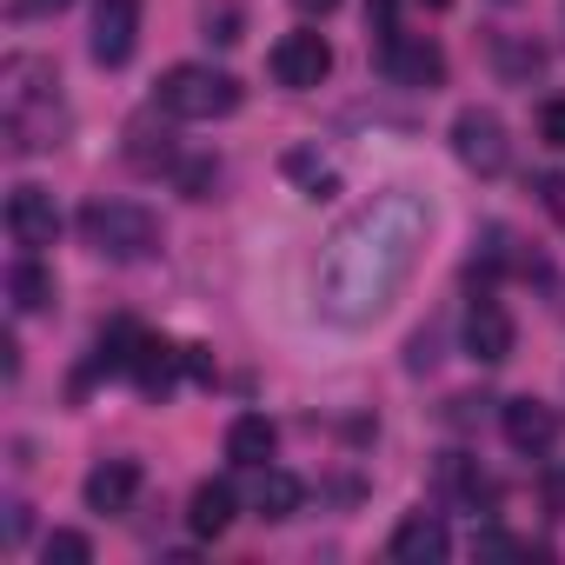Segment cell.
Instances as JSON below:
<instances>
[{
    "mask_svg": "<svg viewBox=\"0 0 565 565\" xmlns=\"http://www.w3.org/2000/svg\"><path fill=\"white\" fill-rule=\"evenodd\" d=\"M81 239L100 259H147L160 246V220L140 200H87L81 206Z\"/></svg>",
    "mask_w": 565,
    "mask_h": 565,
    "instance_id": "1",
    "label": "cell"
},
{
    "mask_svg": "<svg viewBox=\"0 0 565 565\" xmlns=\"http://www.w3.org/2000/svg\"><path fill=\"white\" fill-rule=\"evenodd\" d=\"M266 67H273V81H279V87L313 94V87L333 74V47H327V34H279V41H273V54H266Z\"/></svg>",
    "mask_w": 565,
    "mask_h": 565,
    "instance_id": "4",
    "label": "cell"
},
{
    "mask_svg": "<svg viewBox=\"0 0 565 565\" xmlns=\"http://www.w3.org/2000/svg\"><path fill=\"white\" fill-rule=\"evenodd\" d=\"M41 558H47V565H87V558H94V545H87L81 532H47Z\"/></svg>",
    "mask_w": 565,
    "mask_h": 565,
    "instance_id": "18",
    "label": "cell"
},
{
    "mask_svg": "<svg viewBox=\"0 0 565 565\" xmlns=\"http://www.w3.org/2000/svg\"><path fill=\"white\" fill-rule=\"evenodd\" d=\"M233 486L226 479H206V486H193V505H186V525L200 532V539H220L226 525H233Z\"/></svg>",
    "mask_w": 565,
    "mask_h": 565,
    "instance_id": "14",
    "label": "cell"
},
{
    "mask_svg": "<svg viewBox=\"0 0 565 565\" xmlns=\"http://www.w3.org/2000/svg\"><path fill=\"white\" fill-rule=\"evenodd\" d=\"M294 8H300V14H333L340 0H294Z\"/></svg>",
    "mask_w": 565,
    "mask_h": 565,
    "instance_id": "27",
    "label": "cell"
},
{
    "mask_svg": "<svg viewBox=\"0 0 565 565\" xmlns=\"http://www.w3.org/2000/svg\"><path fill=\"white\" fill-rule=\"evenodd\" d=\"M94 61L100 67H127L140 47V0H100L94 8Z\"/></svg>",
    "mask_w": 565,
    "mask_h": 565,
    "instance_id": "6",
    "label": "cell"
},
{
    "mask_svg": "<svg viewBox=\"0 0 565 565\" xmlns=\"http://www.w3.org/2000/svg\"><path fill=\"white\" fill-rule=\"evenodd\" d=\"M140 492V466L134 459H107L87 472V512H127Z\"/></svg>",
    "mask_w": 565,
    "mask_h": 565,
    "instance_id": "12",
    "label": "cell"
},
{
    "mask_svg": "<svg viewBox=\"0 0 565 565\" xmlns=\"http://www.w3.org/2000/svg\"><path fill=\"white\" fill-rule=\"evenodd\" d=\"M8 233H14V239H21L28 253L54 246V233H61L54 193H47V186H14V193H8Z\"/></svg>",
    "mask_w": 565,
    "mask_h": 565,
    "instance_id": "8",
    "label": "cell"
},
{
    "mask_svg": "<svg viewBox=\"0 0 565 565\" xmlns=\"http://www.w3.org/2000/svg\"><path fill=\"white\" fill-rule=\"evenodd\" d=\"M426 8H452V0H426Z\"/></svg>",
    "mask_w": 565,
    "mask_h": 565,
    "instance_id": "28",
    "label": "cell"
},
{
    "mask_svg": "<svg viewBox=\"0 0 565 565\" xmlns=\"http://www.w3.org/2000/svg\"><path fill=\"white\" fill-rule=\"evenodd\" d=\"M273 446H279V433H273L266 413H239V419L226 426V459L246 466V472H259V466L273 459Z\"/></svg>",
    "mask_w": 565,
    "mask_h": 565,
    "instance_id": "13",
    "label": "cell"
},
{
    "mask_svg": "<svg viewBox=\"0 0 565 565\" xmlns=\"http://www.w3.org/2000/svg\"><path fill=\"white\" fill-rule=\"evenodd\" d=\"M67 0H21V14H61Z\"/></svg>",
    "mask_w": 565,
    "mask_h": 565,
    "instance_id": "26",
    "label": "cell"
},
{
    "mask_svg": "<svg viewBox=\"0 0 565 565\" xmlns=\"http://www.w3.org/2000/svg\"><path fill=\"white\" fill-rule=\"evenodd\" d=\"M393 14H399V0H366V28L373 34H393Z\"/></svg>",
    "mask_w": 565,
    "mask_h": 565,
    "instance_id": "23",
    "label": "cell"
},
{
    "mask_svg": "<svg viewBox=\"0 0 565 565\" xmlns=\"http://www.w3.org/2000/svg\"><path fill=\"white\" fill-rule=\"evenodd\" d=\"M160 107L173 114V120H220V114H233L239 107V81L233 74H220V67H167L160 74Z\"/></svg>",
    "mask_w": 565,
    "mask_h": 565,
    "instance_id": "2",
    "label": "cell"
},
{
    "mask_svg": "<svg viewBox=\"0 0 565 565\" xmlns=\"http://www.w3.org/2000/svg\"><path fill=\"white\" fill-rule=\"evenodd\" d=\"M452 552V532H446V519H433V512H413V519H399V532H393V558L399 565H439Z\"/></svg>",
    "mask_w": 565,
    "mask_h": 565,
    "instance_id": "11",
    "label": "cell"
},
{
    "mask_svg": "<svg viewBox=\"0 0 565 565\" xmlns=\"http://www.w3.org/2000/svg\"><path fill=\"white\" fill-rule=\"evenodd\" d=\"M539 134H545V147L565 153V100H545V107H539Z\"/></svg>",
    "mask_w": 565,
    "mask_h": 565,
    "instance_id": "21",
    "label": "cell"
},
{
    "mask_svg": "<svg viewBox=\"0 0 565 565\" xmlns=\"http://www.w3.org/2000/svg\"><path fill=\"white\" fill-rule=\"evenodd\" d=\"M186 373H193V380H213V360H206V347H186Z\"/></svg>",
    "mask_w": 565,
    "mask_h": 565,
    "instance_id": "24",
    "label": "cell"
},
{
    "mask_svg": "<svg viewBox=\"0 0 565 565\" xmlns=\"http://www.w3.org/2000/svg\"><path fill=\"white\" fill-rule=\"evenodd\" d=\"M512 313L492 300V294H479L472 307H466V353L479 360V366H499V360H512Z\"/></svg>",
    "mask_w": 565,
    "mask_h": 565,
    "instance_id": "7",
    "label": "cell"
},
{
    "mask_svg": "<svg viewBox=\"0 0 565 565\" xmlns=\"http://www.w3.org/2000/svg\"><path fill=\"white\" fill-rule=\"evenodd\" d=\"M287 173H294V180H307L313 193H320V186H333L327 160H320V153H307V147H294V153H287Z\"/></svg>",
    "mask_w": 565,
    "mask_h": 565,
    "instance_id": "20",
    "label": "cell"
},
{
    "mask_svg": "<svg viewBox=\"0 0 565 565\" xmlns=\"http://www.w3.org/2000/svg\"><path fill=\"white\" fill-rule=\"evenodd\" d=\"M180 366H186V347H173V340H160V333H140V347H134V360H127V380H134L140 393H167V386L180 380Z\"/></svg>",
    "mask_w": 565,
    "mask_h": 565,
    "instance_id": "10",
    "label": "cell"
},
{
    "mask_svg": "<svg viewBox=\"0 0 565 565\" xmlns=\"http://www.w3.org/2000/svg\"><path fill=\"white\" fill-rule=\"evenodd\" d=\"M233 28H239V14H233V8H220V14H206V41H220V47H233V41H239Z\"/></svg>",
    "mask_w": 565,
    "mask_h": 565,
    "instance_id": "22",
    "label": "cell"
},
{
    "mask_svg": "<svg viewBox=\"0 0 565 565\" xmlns=\"http://www.w3.org/2000/svg\"><path fill=\"white\" fill-rule=\"evenodd\" d=\"M28 539V505H8V545H21Z\"/></svg>",
    "mask_w": 565,
    "mask_h": 565,
    "instance_id": "25",
    "label": "cell"
},
{
    "mask_svg": "<svg viewBox=\"0 0 565 565\" xmlns=\"http://www.w3.org/2000/svg\"><path fill=\"white\" fill-rule=\"evenodd\" d=\"M499 419H505V446L525 452V459H545V452L558 446V413L539 406V399H505Z\"/></svg>",
    "mask_w": 565,
    "mask_h": 565,
    "instance_id": "9",
    "label": "cell"
},
{
    "mask_svg": "<svg viewBox=\"0 0 565 565\" xmlns=\"http://www.w3.org/2000/svg\"><path fill=\"white\" fill-rule=\"evenodd\" d=\"M380 67H386L393 87H439L446 81V54L419 34H399V28L380 34Z\"/></svg>",
    "mask_w": 565,
    "mask_h": 565,
    "instance_id": "5",
    "label": "cell"
},
{
    "mask_svg": "<svg viewBox=\"0 0 565 565\" xmlns=\"http://www.w3.org/2000/svg\"><path fill=\"white\" fill-rule=\"evenodd\" d=\"M439 486H446V492H459L466 505H479V499H492V486H486V472H472V459H459V452H446V459H439Z\"/></svg>",
    "mask_w": 565,
    "mask_h": 565,
    "instance_id": "17",
    "label": "cell"
},
{
    "mask_svg": "<svg viewBox=\"0 0 565 565\" xmlns=\"http://www.w3.org/2000/svg\"><path fill=\"white\" fill-rule=\"evenodd\" d=\"M307 499V486L294 472H279V466H259V486H253V512L259 519H294Z\"/></svg>",
    "mask_w": 565,
    "mask_h": 565,
    "instance_id": "15",
    "label": "cell"
},
{
    "mask_svg": "<svg viewBox=\"0 0 565 565\" xmlns=\"http://www.w3.org/2000/svg\"><path fill=\"white\" fill-rule=\"evenodd\" d=\"M8 300H14V313H47L54 307V273L41 259H21L8 273Z\"/></svg>",
    "mask_w": 565,
    "mask_h": 565,
    "instance_id": "16",
    "label": "cell"
},
{
    "mask_svg": "<svg viewBox=\"0 0 565 565\" xmlns=\"http://www.w3.org/2000/svg\"><path fill=\"white\" fill-rule=\"evenodd\" d=\"M452 153L479 173V180H492V173H505V160H512V140H505V120L492 114V107H466L459 120H452Z\"/></svg>",
    "mask_w": 565,
    "mask_h": 565,
    "instance_id": "3",
    "label": "cell"
},
{
    "mask_svg": "<svg viewBox=\"0 0 565 565\" xmlns=\"http://www.w3.org/2000/svg\"><path fill=\"white\" fill-rule=\"evenodd\" d=\"M173 180H180V193H186V200H206V193H213V180H220V167H213V160H186V167H173Z\"/></svg>",
    "mask_w": 565,
    "mask_h": 565,
    "instance_id": "19",
    "label": "cell"
}]
</instances>
